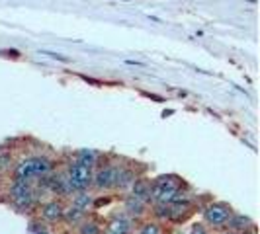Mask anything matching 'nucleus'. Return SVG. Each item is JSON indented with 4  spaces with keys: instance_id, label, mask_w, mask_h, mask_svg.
I'll return each instance as SVG.
<instances>
[{
    "instance_id": "5",
    "label": "nucleus",
    "mask_w": 260,
    "mask_h": 234,
    "mask_svg": "<svg viewBox=\"0 0 260 234\" xmlns=\"http://www.w3.org/2000/svg\"><path fill=\"white\" fill-rule=\"evenodd\" d=\"M233 215V209L227 203L221 201H215V203H209L208 207L204 209V221L206 224L213 226V228H225L227 222Z\"/></svg>"
},
{
    "instance_id": "13",
    "label": "nucleus",
    "mask_w": 260,
    "mask_h": 234,
    "mask_svg": "<svg viewBox=\"0 0 260 234\" xmlns=\"http://www.w3.org/2000/svg\"><path fill=\"white\" fill-rule=\"evenodd\" d=\"M250 226H252V219H248L245 215H239V213H233L225 228L237 232V230H250Z\"/></svg>"
},
{
    "instance_id": "22",
    "label": "nucleus",
    "mask_w": 260,
    "mask_h": 234,
    "mask_svg": "<svg viewBox=\"0 0 260 234\" xmlns=\"http://www.w3.org/2000/svg\"><path fill=\"white\" fill-rule=\"evenodd\" d=\"M223 234H239V232H235V230H225Z\"/></svg>"
},
{
    "instance_id": "20",
    "label": "nucleus",
    "mask_w": 260,
    "mask_h": 234,
    "mask_svg": "<svg viewBox=\"0 0 260 234\" xmlns=\"http://www.w3.org/2000/svg\"><path fill=\"white\" fill-rule=\"evenodd\" d=\"M190 234H209L208 228H206V224H202V222H196L194 226H192V230Z\"/></svg>"
},
{
    "instance_id": "12",
    "label": "nucleus",
    "mask_w": 260,
    "mask_h": 234,
    "mask_svg": "<svg viewBox=\"0 0 260 234\" xmlns=\"http://www.w3.org/2000/svg\"><path fill=\"white\" fill-rule=\"evenodd\" d=\"M98 152H94L92 148H80L77 154H75V162L86 166V168H94L98 164Z\"/></svg>"
},
{
    "instance_id": "16",
    "label": "nucleus",
    "mask_w": 260,
    "mask_h": 234,
    "mask_svg": "<svg viewBox=\"0 0 260 234\" xmlns=\"http://www.w3.org/2000/svg\"><path fill=\"white\" fill-rule=\"evenodd\" d=\"M77 228L78 234H102V226L96 221H88V219H84Z\"/></svg>"
},
{
    "instance_id": "18",
    "label": "nucleus",
    "mask_w": 260,
    "mask_h": 234,
    "mask_svg": "<svg viewBox=\"0 0 260 234\" xmlns=\"http://www.w3.org/2000/svg\"><path fill=\"white\" fill-rule=\"evenodd\" d=\"M155 217L170 219V205H155Z\"/></svg>"
},
{
    "instance_id": "21",
    "label": "nucleus",
    "mask_w": 260,
    "mask_h": 234,
    "mask_svg": "<svg viewBox=\"0 0 260 234\" xmlns=\"http://www.w3.org/2000/svg\"><path fill=\"white\" fill-rule=\"evenodd\" d=\"M10 162H12V156L10 154H0V168H8L10 166Z\"/></svg>"
},
{
    "instance_id": "24",
    "label": "nucleus",
    "mask_w": 260,
    "mask_h": 234,
    "mask_svg": "<svg viewBox=\"0 0 260 234\" xmlns=\"http://www.w3.org/2000/svg\"><path fill=\"white\" fill-rule=\"evenodd\" d=\"M106 234H108V232H106Z\"/></svg>"
},
{
    "instance_id": "17",
    "label": "nucleus",
    "mask_w": 260,
    "mask_h": 234,
    "mask_svg": "<svg viewBox=\"0 0 260 234\" xmlns=\"http://www.w3.org/2000/svg\"><path fill=\"white\" fill-rule=\"evenodd\" d=\"M137 234H162V228H160V224H158V222L147 221V222H143V224L139 226Z\"/></svg>"
},
{
    "instance_id": "8",
    "label": "nucleus",
    "mask_w": 260,
    "mask_h": 234,
    "mask_svg": "<svg viewBox=\"0 0 260 234\" xmlns=\"http://www.w3.org/2000/svg\"><path fill=\"white\" fill-rule=\"evenodd\" d=\"M131 230H133V219L127 217L125 213L116 215L112 221L108 222V226H106V232L108 234H131Z\"/></svg>"
},
{
    "instance_id": "19",
    "label": "nucleus",
    "mask_w": 260,
    "mask_h": 234,
    "mask_svg": "<svg viewBox=\"0 0 260 234\" xmlns=\"http://www.w3.org/2000/svg\"><path fill=\"white\" fill-rule=\"evenodd\" d=\"M29 232L31 234H51L41 222H31V228H29Z\"/></svg>"
},
{
    "instance_id": "15",
    "label": "nucleus",
    "mask_w": 260,
    "mask_h": 234,
    "mask_svg": "<svg viewBox=\"0 0 260 234\" xmlns=\"http://www.w3.org/2000/svg\"><path fill=\"white\" fill-rule=\"evenodd\" d=\"M71 205H75V207H78L80 211H88V209L94 207V195H90L88 191H78V193H75V197H73V203Z\"/></svg>"
},
{
    "instance_id": "23",
    "label": "nucleus",
    "mask_w": 260,
    "mask_h": 234,
    "mask_svg": "<svg viewBox=\"0 0 260 234\" xmlns=\"http://www.w3.org/2000/svg\"><path fill=\"white\" fill-rule=\"evenodd\" d=\"M241 234H254V232H250V230H245V232H241Z\"/></svg>"
},
{
    "instance_id": "1",
    "label": "nucleus",
    "mask_w": 260,
    "mask_h": 234,
    "mask_svg": "<svg viewBox=\"0 0 260 234\" xmlns=\"http://www.w3.org/2000/svg\"><path fill=\"white\" fill-rule=\"evenodd\" d=\"M53 168V162L47 156H29L16 164L14 168V180L16 182H31L34 178L47 176Z\"/></svg>"
},
{
    "instance_id": "11",
    "label": "nucleus",
    "mask_w": 260,
    "mask_h": 234,
    "mask_svg": "<svg viewBox=\"0 0 260 234\" xmlns=\"http://www.w3.org/2000/svg\"><path fill=\"white\" fill-rule=\"evenodd\" d=\"M135 180H137V176H135V172H133V170L123 168V166H119V168H117V176H116V187L117 189H129Z\"/></svg>"
},
{
    "instance_id": "9",
    "label": "nucleus",
    "mask_w": 260,
    "mask_h": 234,
    "mask_svg": "<svg viewBox=\"0 0 260 234\" xmlns=\"http://www.w3.org/2000/svg\"><path fill=\"white\" fill-rule=\"evenodd\" d=\"M123 211H125V215H127V217L137 219V217L145 215V211H147V203L141 201V199H137V197H133V195H127V197L123 199Z\"/></svg>"
},
{
    "instance_id": "4",
    "label": "nucleus",
    "mask_w": 260,
    "mask_h": 234,
    "mask_svg": "<svg viewBox=\"0 0 260 234\" xmlns=\"http://www.w3.org/2000/svg\"><path fill=\"white\" fill-rule=\"evenodd\" d=\"M67 183L71 187L73 193H78V191H88V187L92 185V178H94V172L92 168H86L78 162H71L69 168H67Z\"/></svg>"
},
{
    "instance_id": "3",
    "label": "nucleus",
    "mask_w": 260,
    "mask_h": 234,
    "mask_svg": "<svg viewBox=\"0 0 260 234\" xmlns=\"http://www.w3.org/2000/svg\"><path fill=\"white\" fill-rule=\"evenodd\" d=\"M8 193H10V203L20 213H27L36 205V189H34L31 182H16L14 180Z\"/></svg>"
},
{
    "instance_id": "2",
    "label": "nucleus",
    "mask_w": 260,
    "mask_h": 234,
    "mask_svg": "<svg viewBox=\"0 0 260 234\" xmlns=\"http://www.w3.org/2000/svg\"><path fill=\"white\" fill-rule=\"evenodd\" d=\"M180 189L182 182L178 176H160L151 183V201L155 205H170Z\"/></svg>"
},
{
    "instance_id": "14",
    "label": "nucleus",
    "mask_w": 260,
    "mask_h": 234,
    "mask_svg": "<svg viewBox=\"0 0 260 234\" xmlns=\"http://www.w3.org/2000/svg\"><path fill=\"white\" fill-rule=\"evenodd\" d=\"M84 219H86V213L80 211L78 207H75V205H69V207H65V211H63V221H65L67 224L78 226Z\"/></svg>"
},
{
    "instance_id": "10",
    "label": "nucleus",
    "mask_w": 260,
    "mask_h": 234,
    "mask_svg": "<svg viewBox=\"0 0 260 234\" xmlns=\"http://www.w3.org/2000/svg\"><path fill=\"white\" fill-rule=\"evenodd\" d=\"M129 189H131L129 195L141 199L145 203H151V182H149L147 178H137Z\"/></svg>"
},
{
    "instance_id": "7",
    "label": "nucleus",
    "mask_w": 260,
    "mask_h": 234,
    "mask_svg": "<svg viewBox=\"0 0 260 234\" xmlns=\"http://www.w3.org/2000/svg\"><path fill=\"white\" fill-rule=\"evenodd\" d=\"M63 203L61 201H57V199H51V201H45L41 209H39V215H41V219L45 222H59L63 221Z\"/></svg>"
},
{
    "instance_id": "6",
    "label": "nucleus",
    "mask_w": 260,
    "mask_h": 234,
    "mask_svg": "<svg viewBox=\"0 0 260 234\" xmlns=\"http://www.w3.org/2000/svg\"><path fill=\"white\" fill-rule=\"evenodd\" d=\"M117 164H110V166H104V168H98V172L94 174L92 178V185L100 191H106V189H114L116 187V176H117Z\"/></svg>"
}]
</instances>
